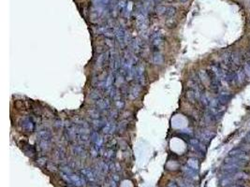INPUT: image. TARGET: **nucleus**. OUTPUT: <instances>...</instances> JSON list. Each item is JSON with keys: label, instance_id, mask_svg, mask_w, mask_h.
<instances>
[{"label": "nucleus", "instance_id": "f8f14e48", "mask_svg": "<svg viewBox=\"0 0 250 187\" xmlns=\"http://www.w3.org/2000/svg\"><path fill=\"white\" fill-rule=\"evenodd\" d=\"M188 166L192 167L193 170H197L198 168V162L195 159H189L188 160Z\"/></svg>", "mask_w": 250, "mask_h": 187}, {"label": "nucleus", "instance_id": "f257e3e1", "mask_svg": "<svg viewBox=\"0 0 250 187\" xmlns=\"http://www.w3.org/2000/svg\"><path fill=\"white\" fill-rule=\"evenodd\" d=\"M62 177H63V179L69 182V184H73L75 186H83L84 184H85V181H84L83 178H81L80 176L78 175H75L73 174L72 172L69 173V174H66V173H62Z\"/></svg>", "mask_w": 250, "mask_h": 187}, {"label": "nucleus", "instance_id": "4468645a", "mask_svg": "<svg viewBox=\"0 0 250 187\" xmlns=\"http://www.w3.org/2000/svg\"><path fill=\"white\" fill-rule=\"evenodd\" d=\"M245 141H246L247 143H250V133H248L246 137H245Z\"/></svg>", "mask_w": 250, "mask_h": 187}, {"label": "nucleus", "instance_id": "20e7f679", "mask_svg": "<svg viewBox=\"0 0 250 187\" xmlns=\"http://www.w3.org/2000/svg\"><path fill=\"white\" fill-rule=\"evenodd\" d=\"M96 101H97V108H99V110H108V109H110L111 104H110V102H109L108 99L101 98V97H100L99 99H97Z\"/></svg>", "mask_w": 250, "mask_h": 187}, {"label": "nucleus", "instance_id": "7ed1b4c3", "mask_svg": "<svg viewBox=\"0 0 250 187\" xmlns=\"http://www.w3.org/2000/svg\"><path fill=\"white\" fill-rule=\"evenodd\" d=\"M22 127L26 132H31L34 129V124L29 118H25L22 123Z\"/></svg>", "mask_w": 250, "mask_h": 187}, {"label": "nucleus", "instance_id": "423d86ee", "mask_svg": "<svg viewBox=\"0 0 250 187\" xmlns=\"http://www.w3.org/2000/svg\"><path fill=\"white\" fill-rule=\"evenodd\" d=\"M214 136H215V133H213L211 131H203L200 135V139L203 142H209L214 137Z\"/></svg>", "mask_w": 250, "mask_h": 187}, {"label": "nucleus", "instance_id": "dca6fc26", "mask_svg": "<svg viewBox=\"0 0 250 187\" xmlns=\"http://www.w3.org/2000/svg\"><path fill=\"white\" fill-rule=\"evenodd\" d=\"M155 1H159V0H155Z\"/></svg>", "mask_w": 250, "mask_h": 187}, {"label": "nucleus", "instance_id": "f3484780", "mask_svg": "<svg viewBox=\"0 0 250 187\" xmlns=\"http://www.w3.org/2000/svg\"><path fill=\"white\" fill-rule=\"evenodd\" d=\"M235 187H241V186H235Z\"/></svg>", "mask_w": 250, "mask_h": 187}, {"label": "nucleus", "instance_id": "1a4fd4ad", "mask_svg": "<svg viewBox=\"0 0 250 187\" xmlns=\"http://www.w3.org/2000/svg\"><path fill=\"white\" fill-rule=\"evenodd\" d=\"M175 13H176V10H175L174 8H172V7H166V10H165L164 15L171 18V17H172V16H174Z\"/></svg>", "mask_w": 250, "mask_h": 187}, {"label": "nucleus", "instance_id": "39448f33", "mask_svg": "<svg viewBox=\"0 0 250 187\" xmlns=\"http://www.w3.org/2000/svg\"><path fill=\"white\" fill-rule=\"evenodd\" d=\"M115 37H116L117 40L121 43H125V40H126L127 38V34L125 32V30L122 28H118L116 31H115Z\"/></svg>", "mask_w": 250, "mask_h": 187}, {"label": "nucleus", "instance_id": "9b49d317", "mask_svg": "<svg viewBox=\"0 0 250 187\" xmlns=\"http://www.w3.org/2000/svg\"><path fill=\"white\" fill-rule=\"evenodd\" d=\"M244 71L245 73V76H247L248 78H250V61L244 63Z\"/></svg>", "mask_w": 250, "mask_h": 187}, {"label": "nucleus", "instance_id": "6e6552de", "mask_svg": "<svg viewBox=\"0 0 250 187\" xmlns=\"http://www.w3.org/2000/svg\"><path fill=\"white\" fill-rule=\"evenodd\" d=\"M235 79L237 80L239 83H243L245 79V73L244 69H238L235 73Z\"/></svg>", "mask_w": 250, "mask_h": 187}, {"label": "nucleus", "instance_id": "ddd939ff", "mask_svg": "<svg viewBox=\"0 0 250 187\" xmlns=\"http://www.w3.org/2000/svg\"><path fill=\"white\" fill-rule=\"evenodd\" d=\"M168 187H179L176 184H174V182H169V184H168Z\"/></svg>", "mask_w": 250, "mask_h": 187}, {"label": "nucleus", "instance_id": "2eb2a0df", "mask_svg": "<svg viewBox=\"0 0 250 187\" xmlns=\"http://www.w3.org/2000/svg\"><path fill=\"white\" fill-rule=\"evenodd\" d=\"M180 1H181V2H186L187 0H180Z\"/></svg>", "mask_w": 250, "mask_h": 187}, {"label": "nucleus", "instance_id": "f03ea898", "mask_svg": "<svg viewBox=\"0 0 250 187\" xmlns=\"http://www.w3.org/2000/svg\"><path fill=\"white\" fill-rule=\"evenodd\" d=\"M81 172L83 175V177L85 178V179H87L88 181H97V173L94 170H90V168H84V170H81Z\"/></svg>", "mask_w": 250, "mask_h": 187}, {"label": "nucleus", "instance_id": "0eeeda50", "mask_svg": "<svg viewBox=\"0 0 250 187\" xmlns=\"http://www.w3.org/2000/svg\"><path fill=\"white\" fill-rule=\"evenodd\" d=\"M114 129H115V126H114V124L113 121L107 122L103 126V132L105 133V134H111V133L113 132Z\"/></svg>", "mask_w": 250, "mask_h": 187}, {"label": "nucleus", "instance_id": "9d476101", "mask_svg": "<svg viewBox=\"0 0 250 187\" xmlns=\"http://www.w3.org/2000/svg\"><path fill=\"white\" fill-rule=\"evenodd\" d=\"M140 90H141V88H139V87H133L131 90H130V96H131V98H136V97L139 96V93H140Z\"/></svg>", "mask_w": 250, "mask_h": 187}]
</instances>
